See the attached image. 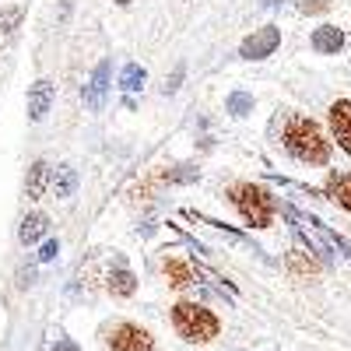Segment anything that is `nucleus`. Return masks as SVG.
<instances>
[{"mask_svg": "<svg viewBox=\"0 0 351 351\" xmlns=\"http://www.w3.org/2000/svg\"><path fill=\"white\" fill-rule=\"evenodd\" d=\"M109 344H112V351H155L152 334L144 327H137V324H120L112 330Z\"/></svg>", "mask_w": 351, "mask_h": 351, "instance_id": "39448f33", "label": "nucleus"}, {"mask_svg": "<svg viewBox=\"0 0 351 351\" xmlns=\"http://www.w3.org/2000/svg\"><path fill=\"white\" fill-rule=\"evenodd\" d=\"M260 4H263V8H278V4H281V0H260Z\"/></svg>", "mask_w": 351, "mask_h": 351, "instance_id": "393cba45", "label": "nucleus"}, {"mask_svg": "<svg viewBox=\"0 0 351 351\" xmlns=\"http://www.w3.org/2000/svg\"><path fill=\"white\" fill-rule=\"evenodd\" d=\"M327 197L341 204L344 211H351V172H334L327 180Z\"/></svg>", "mask_w": 351, "mask_h": 351, "instance_id": "f8f14e48", "label": "nucleus"}, {"mask_svg": "<svg viewBox=\"0 0 351 351\" xmlns=\"http://www.w3.org/2000/svg\"><path fill=\"white\" fill-rule=\"evenodd\" d=\"M228 112H232V116H246V112H253V99L243 95V92L228 95Z\"/></svg>", "mask_w": 351, "mask_h": 351, "instance_id": "6ab92c4d", "label": "nucleus"}, {"mask_svg": "<svg viewBox=\"0 0 351 351\" xmlns=\"http://www.w3.org/2000/svg\"><path fill=\"white\" fill-rule=\"evenodd\" d=\"M232 204L239 208V215L253 225V228H267L274 221V197L263 190V186H253V183H239V186H232L228 190Z\"/></svg>", "mask_w": 351, "mask_h": 351, "instance_id": "7ed1b4c3", "label": "nucleus"}, {"mask_svg": "<svg viewBox=\"0 0 351 351\" xmlns=\"http://www.w3.org/2000/svg\"><path fill=\"white\" fill-rule=\"evenodd\" d=\"M172 324H176V330H180V337L190 341V344H208L221 330L218 316L200 302H176L172 306Z\"/></svg>", "mask_w": 351, "mask_h": 351, "instance_id": "f03ea898", "label": "nucleus"}, {"mask_svg": "<svg viewBox=\"0 0 351 351\" xmlns=\"http://www.w3.org/2000/svg\"><path fill=\"white\" fill-rule=\"evenodd\" d=\"M344 46V32L334 25H319L316 32H313V49L316 53H341Z\"/></svg>", "mask_w": 351, "mask_h": 351, "instance_id": "9b49d317", "label": "nucleus"}, {"mask_svg": "<svg viewBox=\"0 0 351 351\" xmlns=\"http://www.w3.org/2000/svg\"><path fill=\"white\" fill-rule=\"evenodd\" d=\"M288 267L295 271V274H302V278H313L316 274V260L309 253H302V250H291L288 253Z\"/></svg>", "mask_w": 351, "mask_h": 351, "instance_id": "2eb2a0df", "label": "nucleus"}, {"mask_svg": "<svg viewBox=\"0 0 351 351\" xmlns=\"http://www.w3.org/2000/svg\"><path fill=\"white\" fill-rule=\"evenodd\" d=\"M21 8H4L0 11V36H11L14 28H18V21H21Z\"/></svg>", "mask_w": 351, "mask_h": 351, "instance_id": "a211bd4d", "label": "nucleus"}, {"mask_svg": "<svg viewBox=\"0 0 351 351\" xmlns=\"http://www.w3.org/2000/svg\"><path fill=\"white\" fill-rule=\"evenodd\" d=\"M56 253H60V243H56V239H49V243H46V246H43V253H39V260H43V263H46V260H53V256H56Z\"/></svg>", "mask_w": 351, "mask_h": 351, "instance_id": "4be33fe9", "label": "nucleus"}, {"mask_svg": "<svg viewBox=\"0 0 351 351\" xmlns=\"http://www.w3.org/2000/svg\"><path fill=\"white\" fill-rule=\"evenodd\" d=\"M162 271H165V278H169V285H172V288H186V285H193V271L186 267V263H183L180 256H165Z\"/></svg>", "mask_w": 351, "mask_h": 351, "instance_id": "4468645a", "label": "nucleus"}, {"mask_svg": "<svg viewBox=\"0 0 351 351\" xmlns=\"http://www.w3.org/2000/svg\"><path fill=\"white\" fill-rule=\"evenodd\" d=\"M53 99H56L53 81L39 77L32 88H28V120H32V123H43L46 112H49V106H53Z\"/></svg>", "mask_w": 351, "mask_h": 351, "instance_id": "423d86ee", "label": "nucleus"}, {"mask_svg": "<svg viewBox=\"0 0 351 351\" xmlns=\"http://www.w3.org/2000/svg\"><path fill=\"white\" fill-rule=\"evenodd\" d=\"M180 77H183V67H180V71H176V74H172V81H165V95H172V92H176V88H180Z\"/></svg>", "mask_w": 351, "mask_h": 351, "instance_id": "b1692460", "label": "nucleus"}, {"mask_svg": "<svg viewBox=\"0 0 351 351\" xmlns=\"http://www.w3.org/2000/svg\"><path fill=\"white\" fill-rule=\"evenodd\" d=\"M330 130H334V141L351 155V99H337L330 106Z\"/></svg>", "mask_w": 351, "mask_h": 351, "instance_id": "0eeeda50", "label": "nucleus"}, {"mask_svg": "<svg viewBox=\"0 0 351 351\" xmlns=\"http://www.w3.org/2000/svg\"><path fill=\"white\" fill-rule=\"evenodd\" d=\"M53 351H81V348H77V344H74L71 337H60V341L53 344Z\"/></svg>", "mask_w": 351, "mask_h": 351, "instance_id": "5701e85b", "label": "nucleus"}, {"mask_svg": "<svg viewBox=\"0 0 351 351\" xmlns=\"http://www.w3.org/2000/svg\"><path fill=\"white\" fill-rule=\"evenodd\" d=\"M106 288H109V295H116V299H130L134 291H137V278H134L127 267H116V271L109 274Z\"/></svg>", "mask_w": 351, "mask_h": 351, "instance_id": "ddd939ff", "label": "nucleus"}, {"mask_svg": "<svg viewBox=\"0 0 351 351\" xmlns=\"http://www.w3.org/2000/svg\"><path fill=\"white\" fill-rule=\"evenodd\" d=\"M46 228H49V218H46L43 211H36V215H25V218H21V228H18V239H21V246H36V243L46 236Z\"/></svg>", "mask_w": 351, "mask_h": 351, "instance_id": "1a4fd4ad", "label": "nucleus"}, {"mask_svg": "<svg viewBox=\"0 0 351 351\" xmlns=\"http://www.w3.org/2000/svg\"><path fill=\"white\" fill-rule=\"evenodd\" d=\"M144 77H148V74H144V67H137V64H127V67H123V77H120V84L127 88V92H137V88L144 84Z\"/></svg>", "mask_w": 351, "mask_h": 351, "instance_id": "f3484780", "label": "nucleus"}, {"mask_svg": "<svg viewBox=\"0 0 351 351\" xmlns=\"http://www.w3.org/2000/svg\"><path fill=\"white\" fill-rule=\"evenodd\" d=\"M165 180H169V183H193V180H197V169H190V165H180V169L165 172Z\"/></svg>", "mask_w": 351, "mask_h": 351, "instance_id": "aec40b11", "label": "nucleus"}, {"mask_svg": "<svg viewBox=\"0 0 351 351\" xmlns=\"http://www.w3.org/2000/svg\"><path fill=\"white\" fill-rule=\"evenodd\" d=\"M53 190H56V197H71V190H74V169H71V165H60V169H56Z\"/></svg>", "mask_w": 351, "mask_h": 351, "instance_id": "dca6fc26", "label": "nucleus"}, {"mask_svg": "<svg viewBox=\"0 0 351 351\" xmlns=\"http://www.w3.org/2000/svg\"><path fill=\"white\" fill-rule=\"evenodd\" d=\"M285 148L291 158H299L306 165H327L330 158V144L324 130H319V123L309 120V116H291L285 123Z\"/></svg>", "mask_w": 351, "mask_h": 351, "instance_id": "f257e3e1", "label": "nucleus"}, {"mask_svg": "<svg viewBox=\"0 0 351 351\" xmlns=\"http://www.w3.org/2000/svg\"><path fill=\"white\" fill-rule=\"evenodd\" d=\"M278 46H281V28L278 25H263L239 46V56L243 60H267Z\"/></svg>", "mask_w": 351, "mask_h": 351, "instance_id": "20e7f679", "label": "nucleus"}, {"mask_svg": "<svg viewBox=\"0 0 351 351\" xmlns=\"http://www.w3.org/2000/svg\"><path fill=\"white\" fill-rule=\"evenodd\" d=\"M106 88H109V60H102V64L95 67L92 81H88V88H84V106H88V109H102Z\"/></svg>", "mask_w": 351, "mask_h": 351, "instance_id": "6e6552de", "label": "nucleus"}, {"mask_svg": "<svg viewBox=\"0 0 351 351\" xmlns=\"http://www.w3.org/2000/svg\"><path fill=\"white\" fill-rule=\"evenodd\" d=\"M116 4H120V8H127V4H130V0H116Z\"/></svg>", "mask_w": 351, "mask_h": 351, "instance_id": "a878e982", "label": "nucleus"}, {"mask_svg": "<svg viewBox=\"0 0 351 351\" xmlns=\"http://www.w3.org/2000/svg\"><path fill=\"white\" fill-rule=\"evenodd\" d=\"M330 8V0H299V11L302 14H319V11H327Z\"/></svg>", "mask_w": 351, "mask_h": 351, "instance_id": "412c9836", "label": "nucleus"}, {"mask_svg": "<svg viewBox=\"0 0 351 351\" xmlns=\"http://www.w3.org/2000/svg\"><path fill=\"white\" fill-rule=\"evenodd\" d=\"M46 186H49V165L46 162H32V169H28V176H25V197L28 200H43Z\"/></svg>", "mask_w": 351, "mask_h": 351, "instance_id": "9d476101", "label": "nucleus"}]
</instances>
